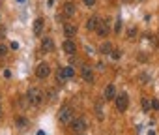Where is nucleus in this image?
<instances>
[{
  "label": "nucleus",
  "mask_w": 159,
  "mask_h": 135,
  "mask_svg": "<svg viewBox=\"0 0 159 135\" xmlns=\"http://www.w3.org/2000/svg\"><path fill=\"white\" fill-rule=\"evenodd\" d=\"M58 118H60V122H64V124H71V122H73V118H75V113H73V109H71L69 105H66V107H62V109H60Z\"/></svg>",
  "instance_id": "1"
},
{
  "label": "nucleus",
  "mask_w": 159,
  "mask_h": 135,
  "mask_svg": "<svg viewBox=\"0 0 159 135\" xmlns=\"http://www.w3.org/2000/svg\"><path fill=\"white\" fill-rule=\"evenodd\" d=\"M26 100H28V103H30V105H39V103H41V100H43V94H41V90H39V88H30V90H28V94H26Z\"/></svg>",
  "instance_id": "2"
},
{
  "label": "nucleus",
  "mask_w": 159,
  "mask_h": 135,
  "mask_svg": "<svg viewBox=\"0 0 159 135\" xmlns=\"http://www.w3.org/2000/svg\"><path fill=\"white\" fill-rule=\"evenodd\" d=\"M49 73H51L49 64H47V62H39V64H38V68H36V75H38L39 79H47V77H49Z\"/></svg>",
  "instance_id": "3"
},
{
  "label": "nucleus",
  "mask_w": 159,
  "mask_h": 135,
  "mask_svg": "<svg viewBox=\"0 0 159 135\" xmlns=\"http://www.w3.org/2000/svg\"><path fill=\"white\" fill-rule=\"evenodd\" d=\"M127 105H129V98H127V94H120V96H116V109H118L120 113H124V111L127 109Z\"/></svg>",
  "instance_id": "4"
},
{
  "label": "nucleus",
  "mask_w": 159,
  "mask_h": 135,
  "mask_svg": "<svg viewBox=\"0 0 159 135\" xmlns=\"http://www.w3.org/2000/svg\"><path fill=\"white\" fill-rule=\"evenodd\" d=\"M71 128H73V131H77V133H84V129H86V120H84V118H73Z\"/></svg>",
  "instance_id": "5"
},
{
  "label": "nucleus",
  "mask_w": 159,
  "mask_h": 135,
  "mask_svg": "<svg viewBox=\"0 0 159 135\" xmlns=\"http://www.w3.org/2000/svg\"><path fill=\"white\" fill-rule=\"evenodd\" d=\"M64 51H66V54L73 56V54L77 53V45H75V41H73V40H66V41H64Z\"/></svg>",
  "instance_id": "6"
},
{
  "label": "nucleus",
  "mask_w": 159,
  "mask_h": 135,
  "mask_svg": "<svg viewBox=\"0 0 159 135\" xmlns=\"http://www.w3.org/2000/svg\"><path fill=\"white\" fill-rule=\"evenodd\" d=\"M41 49H43L45 53H52V49H54V43H52V38H49V36H45V38L41 40Z\"/></svg>",
  "instance_id": "7"
},
{
  "label": "nucleus",
  "mask_w": 159,
  "mask_h": 135,
  "mask_svg": "<svg viewBox=\"0 0 159 135\" xmlns=\"http://www.w3.org/2000/svg\"><path fill=\"white\" fill-rule=\"evenodd\" d=\"M81 75H83V79H84L86 83H92V81H94V72H92V68H90V66H83Z\"/></svg>",
  "instance_id": "8"
},
{
  "label": "nucleus",
  "mask_w": 159,
  "mask_h": 135,
  "mask_svg": "<svg viewBox=\"0 0 159 135\" xmlns=\"http://www.w3.org/2000/svg\"><path fill=\"white\" fill-rule=\"evenodd\" d=\"M98 34H99V38H107V34H109V23H107V21H99V25H98Z\"/></svg>",
  "instance_id": "9"
},
{
  "label": "nucleus",
  "mask_w": 159,
  "mask_h": 135,
  "mask_svg": "<svg viewBox=\"0 0 159 135\" xmlns=\"http://www.w3.org/2000/svg\"><path fill=\"white\" fill-rule=\"evenodd\" d=\"M103 96H105V100H116V88H114V85H107Z\"/></svg>",
  "instance_id": "10"
},
{
  "label": "nucleus",
  "mask_w": 159,
  "mask_h": 135,
  "mask_svg": "<svg viewBox=\"0 0 159 135\" xmlns=\"http://www.w3.org/2000/svg\"><path fill=\"white\" fill-rule=\"evenodd\" d=\"M43 25H45V21H43L41 17H38V19L34 21V34H36V36H41V34H43Z\"/></svg>",
  "instance_id": "11"
},
{
  "label": "nucleus",
  "mask_w": 159,
  "mask_h": 135,
  "mask_svg": "<svg viewBox=\"0 0 159 135\" xmlns=\"http://www.w3.org/2000/svg\"><path fill=\"white\" fill-rule=\"evenodd\" d=\"M64 34H66L67 38H73V36L77 34V26H75L73 23H66V25H64Z\"/></svg>",
  "instance_id": "12"
},
{
  "label": "nucleus",
  "mask_w": 159,
  "mask_h": 135,
  "mask_svg": "<svg viewBox=\"0 0 159 135\" xmlns=\"http://www.w3.org/2000/svg\"><path fill=\"white\" fill-rule=\"evenodd\" d=\"M64 13H66L67 17H75V13H77V8H75V4L67 2V4L64 6Z\"/></svg>",
  "instance_id": "13"
},
{
  "label": "nucleus",
  "mask_w": 159,
  "mask_h": 135,
  "mask_svg": "<svg viewBox=\"0 0 159 135\" xmlns=\"http://www.w3.org/2000/svg\"><path fill=\"white\" fill-rule=\"evenodd\" d=\"M98 25H99V19H98V17H90V19L86 21V28H88V30H98Z\"/></svg>",
  "instance_id": "14"
},
{
  "label": "nucleus",
  "mask_w": 159,
  "mask_h": 135,
  "mask_svg": "<svg viewBox=\"0 0 159 135\" xmlns=\"http://www.w3.org/2000/svg\"><path fill=\"white\" fill-rule=\"evenodd\" d=\"M62 72H64V77H66V79H73V77H75V68H71V66L62 68Z\"/></svg>",
  "instance_id": "15"
},
{
  "label": "nucleus",
  "mask_w": 159,
  "mask_h": 135,
  "mask_svg": "<svg viewBox=\"0 0 159 135\" xmlns=\"http://www.w3.org/2000/svg\"><path fill=\"white\" fill-rule=\"evenodd\" d=\"M99 53H101V54H111V53H112V45H111L109 41H105V43L101 45V49H99Z\"/></svg>",
  "instance_id": "16"
},
{
  "label": "nucleus",
  "mask_w": 159,
  "mask_h": 135,
  "mask_svg": "<svg viewBox=\"0 0 159 135\" xmlns=\"http://www.w3.org/2000/svg\"><path fill=\"white\" fill-rule=\"evenodd\" d=\"M15 126H17L19 129H25V128L28 126V122H26V118H17V120H15Z\"/></svg>",
  "instance_id": "17"
},
{
  "label": "nucleus",
  "mask_w": 159,
  "mask_h": 135,
  "mask_svg": "<svg viewBox=\"0 0 159 135\" xmlns=\"http://www.w3.org/2000/svg\"><path fill=\"white\" fill-rule=\"evenodd\" d=\"M56 81H58L60 85L66 81V77H64V72H62V68H60V70H58V73H56Z\"/></svg>",
  "instance_id": "18"
},
{
  "label": "nucleus",
  "mask_w": 159,
  "mask_h": 135,
  "mask_svg": "<svg viewBox=\"0 0 159 135\" xmlns=\"http://www.w3.org/2000/svg\"><path fill=\"white\" fill-rule=\"evenodd\" d=\"M96 114H98V118H99V120L103 118V107H101V103H98V105H96Z\"/></svg>",
  "instance_id": "19"
},
{
  "label": "nucleus",
  "mask_w": 159,
  "mask_h": 135,
  "mask_svg": "<svg viewBox=\"0 0 159 135\" xmlns=\"http://www.w3.org/2000/svg\"><path fill=\"white\" fill-rule=\"evenodd\" d=\"M150 105H152V103H150V100H148V98H142V109H144V111H148V109H150Z\"/></svg>",
  "instance_id": "20"
},
{
  "label": "nucleus",
  "mask_w": 159,
  "mask_h": 135,
  "mask_svg": "<svg viewBox=\"0 0 159 135\" xmlns=\"http://www.w3.org/2000/svg\"><path fill=\"white\" fill-rule=\"evenodd\" d=\"M111 54H112V58H114V60H118V58L122 56V51H118V49H112V53H111Z\"/></svg>",
  "instance_id": "21"
},
{
  "label": "nucleus",
  "mask_w": 159,
  "mask_h": 135,
  "mask_svg": "<svg viewBox=\"0 0 159 135\" xmlns=\"http://www.w3.org/2000/svg\"><path fill=\"white\" fill-rule=\"evenodd\" d=\"M6 54H8V49H6L4 45H0V58H4Z\"/></svg>",
  "instance_id": "22"
},
{
  "label": "nucleus",
  "mask_w": 159,
  "mask_h": 135,
  "mask_svg": "<svg viewBox=\"0 0 159 135\" xmlns=\"http://www.w3.org/2000/svg\"><path fill=\"white\" fill-rule=\"evenodd\" d=\"M114 30H116V34H120V30H122V21H120V19L116 21V28H114Z\"/></svg>",
  "instance_id": "23"
},
{
  "label": "nucleus",
  "mask_w": 159,
  "mask_h": 135,
  "mask_svg": "<svg viewBox=\"0 0 159 135\" xmlns=\"http://www.w3.org/2000/svg\"><path fill=\"white\" fill-rule=\"evenodd\" d=\"M83 2H84V4H86L88 8H92V6L96 4V0H83Z\"/></svg>",
  "instance_id": "24"
},
{
  "label": "nucleus",
  "mask_w": 159,
  "mask_h": 135,
  "mask_svg": "<svg viewBox=\"0 0 159 135\" xmlns=\"http://www.w3.org/2000/svg\"><path fill=\"white\" fill-rule=\"evenodd\" d=\"M152 107H153V109H159V101H157V100H153V101H152Z\"/></svg>",
  "instance_id": "25"
},
{
  "label": "nucleus",
  "mask_w": 159,
  "mask_h": 135,
  "mask_svg": "<svg viewBox=\"0 0 159 135\" xmlns=\"http://www.w3.org/2000/svg\"><path fill=\"white\" fill-rule=\"evenodd\" d=\"M47 96H49V100H51V101H52V100H54V90H51V92H49V94H47Z\"/></svg>",
  "instance_id": "26"
},
{
  "label": "nucleus",
  "mask_w": 159,
  "mask_h": 135,
  "mask_svg": "<svg viewBox=\"0 0 159 135\" xmlns=\"http://www.w3.org/2000/svg\"><path fill=\"white\" fill-rule=\"evenodd\" d=\"M135 34H137V30H135V28H131V30H129V38H133Z\"/></svg>",
  "instance_id": "27"
},
{
  "label": "nucleus",
  "mask_w": 159,
  "mask_h": 135,
  "mask_svg": "<svg viewBox=\"0 0 159 135\" xmlns=\"http://www.w3.org/2000/svg\"><path fill=\"white\" fill-rule=\"evenodd\" d=\"M0 116H2V107H0Z\"/></svg>",
  "instance_id": "28"
},
{
  "label": "nucleus",
  "mask_w": 159,
  "mask_h": 135,
  "mask_svg": "<svg viewBox=\"0 0 159 135\" xmlns=\"http://www.w3.org/2000/svg\"><path fill=\"white\" fill-rule=\"evenodd\" d=\"M17 2H25V0H17Z\"/></svg>",
  "instance_id": "29"
}]
</instances>
